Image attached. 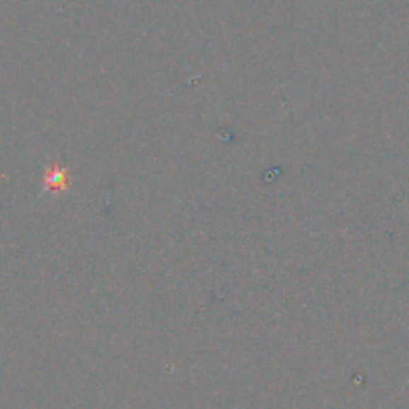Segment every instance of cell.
<instances>
[{
    "label": "cell",
    "instance_id": "cell-1",
    "mask_svg": "<svg viewBox=\"0 0 409 409\" xmlns=\"http://www.w3.org/2000/svg\"><path fill=\"white\" fill-rule=\"evenodd\" d=\"M45 188L52 190V192H60V190L68 188V172L67 168L52 166L46 170L45 174Z\"/></svg>",
    "mask_w": 409,
    "mask_h": 409
}]
</instances>
